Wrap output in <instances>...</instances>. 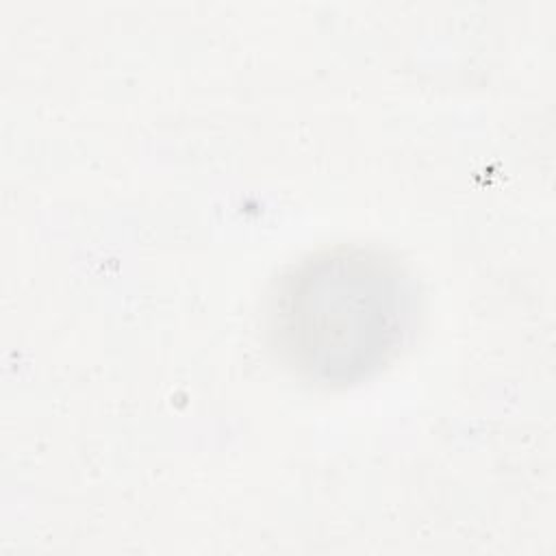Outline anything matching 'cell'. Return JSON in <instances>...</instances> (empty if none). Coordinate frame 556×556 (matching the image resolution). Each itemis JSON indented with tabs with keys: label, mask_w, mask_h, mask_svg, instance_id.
<instances>
[{
	"label": "cell",
	"mask_w": 556,
	"mask_h": 556,
	"mask_svg": "<svg viewBox=\"0 0 556 556\" xmlns=\"http://www.w3.org/2000/svg\"><path fill=\"white\" fill-rule=\"evenodd\" d=\"M413 319L400 265L367 248H332L291 267L271 298L278 356L317 384H348L395 354Z\"/></svg>",
	"instance_id": "6da1fadb"
}]
</instances>
